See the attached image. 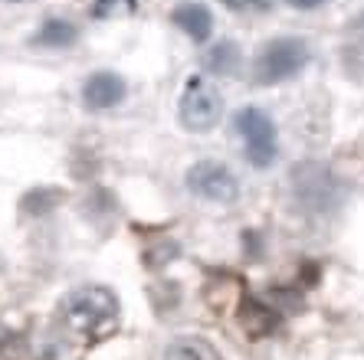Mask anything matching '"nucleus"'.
<instances>
[{
    "instance_id": "nucleus-4",
    "label": "nucleus",
    "mask_w": 364,
    "mask_h": 360,
    "mask_svg": "<svg viewBox=\"0 0 364 360\" xmlns=\"http://www.w3.org/2000/svg\"><path fill=\"white\" fill-rule=\"evenodd\" d=\"M237 128H240V134H243L246 160L259 170L269 168L272 160H276V151H279L272 118L266 115L263 109H253V105H250V109L237 111Z\"/></svg>"
},
{
    "instance_id": "nucleus-11",
    "label": "nucleus",
    "mask_w": 364,
    "mask_h": 360,
    "mask_svg": "<svg viewBox=\"0 0 364 360\" xmlns=\"http://www.w3.org/2000/svg\"><path fill=\"white\" fill-rule=\"evenodd\" d=\"M233 62H237V50H233L230 43H220V46L207 56V66L217 69V72H230V69H233Z\"/></svg>"
},
{
    "instance_id": "nucleus-7",
    "label": "nucleus",
    "mask_w": 364,
    "mask_h": 360,
    "mask_svg": "<svg viewBox=\"0 0 364 360\" xmlns=\"http://www.w3.org/2000/svg\"><path fill=\"white\" fill-rule=\"evenodd\" d=\"M174 23L194 43H207L213 33V13L203 4H181V7H174Z\"/></svg>"
},
{
    "instance_id": "nucleus-6",
    "label": "nucleus",
    "mask_w": 364,
    "mask_h": 360,
    "mask_svg": "<svg viewBox=\"0 0 364 360\" xmlns=\"http://www.w3.org/2000/svg\"><path fill=\"white\" fill-rule=\"evenodd\" d=\"M125 79L119 72H95V76L85 79L82 85V102L89 105L92 111H105V109H115L122 99H125Z\"/></svg>"
},
{
    "instance_id": "nucleus-15",
    "label": "nucleus",
    "mask_w": 364,
    "mask_h": 360,
    "mask_svg": "<svg viewBox=\"0 0 364 360\" xmlns=\"http://www.w3.org/2000/svg\"><path fill=\"white\" fill-rule=\"evenodd\" d=\"M0 337H4V331H0Z\"/></svg>"
},
{
    "instance_id": "nucleus-10",
    "label": "nucleus",
    "mask_w": 364,
    "mask_h": 360,
    "mask_svg": "<svg viewBox=\"0 0 364 360\" xmlns=\"http://www.w3.org/2000/svg\"><path fill=\"white\" fill-rule=\"evenodd\" d=\"M36 43L40 46H69V43H76V26L66 20H46L36 33Z\"/></svg>"
},
{
    "instance_id": "nucleus-9",
    "label": "nucleus",
    "mask_w": 364,
    "mask_h": 360,
    "mask_svg": "<svg viewBox=\"0 0 364 360\" xmlns=\"http://www.w3.org/2000/svg\"><path fill=\"white\" fill-rule=\"evenodd\" d=\"M240 321H243V327H246V331H250L253 337L272 334V331L279 327V315H276L269 305L256 302V298H246V302L240 305Z\"/></svg>"
},
{
    "instance_id": "nucleus-12",
    "label": "nucleus",
    "mask_w": 364,
    "mask_h": 360,
    "mask_svg": "<svg viewBox=\"0 0 364 360\" xmlns=\"http://www.w3.org/2000/svg\"><path fill=\"white\" fill-rule=\"evenodd\" d=\"M220 4H227L230 10H250V7H259L263 0H220Z\"/></svg>"
},
{
    "instance_id": "nucleus-1",
    "label": "nucleus",
    "mask_w": 364,
    "mask_h": 360,
    "mask_svg": "<svg viewBox=\"0 0 364 360\" xmlns=\"http://www.w3.org/2000/svg\"><path fill=\"white\" fill-rule=\"evenodd\" d=\"M60 324L69 337L82 344H99L119 327V298L105 285H85L66 295L60 305Z\"/></svg>"
},
{
    "instance_id": "nucleus-3",
    "label": "nucleus",
    "mask_w": 364,
    "mask_h": 360,
    "mask_svg": "<svg viewBox=\"0 0 364 360\" xmlns=\"http://www.w3.org/2000/svg\"><path fill=\"white\" fill-rule=\"evenodd\" d=\"M309 62V46L299 36H279V40L266 43L259 56H256V82L276 85L302 72Z\"/></svg>"
},
{
    "instance_id": "nucleus-14",
    "label": "nucleus",
    "mask_w": 364,
    "mask_h": 360,
    "mask_svg": "<svg viewBox=\"0 0 364 360\" xmlns=\"http://www.w3.org/2000/svg\"><path fill=\"white\" fill-rule=\"evenodd\" d=\"M355 33H364V10H361V17L355 20Z\"/></svg>"
},
{
    "instance_id": "nucleus-13",
    "label": "nucleus",
    "mask_w": 364,
    "mask_h": 360,
    "mask_svg": "<svg viewBox=\"0 0 364 360\" xmlns=\"http://www.w3.org/2000/svg\"><path fill=\"white\" fill-rule=\"evenodd\" d=\"M296 10H315V7H322V4H328V0H289Z\"/></svg>"
},
{
    "instance_id": "nucleus-8",
    "label": "nucleus",
    "mask_w": 364,
    "mask_h": 360,
    "mask_svg": "<svg viewBox=\"0 0 364 360\" xmlns=\"http://www.w3.org/2000/svg\"><path fill=\"white\" fill-rule=\"evenodd\" d=\"M164 360H223V357L217 354V347L207 337L184 334V337H174L164 347Z\"/></svg>"
},
{
    "instance_id": "nucleus-5",
    "label": "nucleus",
    "mask_w": 364,
    "mask_h": 360,
    "mask_svg": "<svg viewBox=\"0 0 364 360\" xmlns=\"http://www.w3.org/2000/svg\"><path fill=\"white\" fill-rule=\"evenodd\" d=\"M187 190L197 193L200 200L233 203L240 197V180L220 160H197L194 168L187 170Z\"/></svg>"
},
{
    "instance_id": "nucleus-2",
    "label": "nucleus",
    "mask_w": 364,
    "mask_h": 360,
    "mask_svg": "<svg viewBox=\"0 0 364 360\" xmlns=\"http://www.w3.org/2000/svg\"><path fill=\"white\" fill-rule=\"evenodd\" d=\"M181 125L187 131H210L223 118V95L217 92V85H210L203 76H191L184 82V92L178 102Z\"/></svg>"
}]
</instances>
